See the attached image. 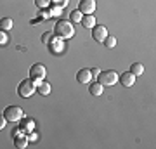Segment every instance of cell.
Instances as JSON below:
<instances>
[{
	"instance_id": "1",
	"label": "cell",
	"mask_w": 156,
	"mask_h": 149,
	"mask_svg": "<svg viewBox=\"0 0 156 149\" xmlns=\"http://www.w3.org/2000/svg\"><path fill=\"white\" fill-rule=\"evenodd\" d=\"M54 33H56L57 37H61V38H71L73 35H75V28H73V24L68 21V19H61V21L56 23Z\"/></svg>"
},
{
	"instance_id": "2",
	"label": "cell",
	"mask_w": 156,
	"mask_h": 149,
	"mask_svg": "<svg viewBox=\"0 0 156 149\" xmlns=\"http://www.w3.org/2000/svg\"><path fill=\"white\" fill-rule=\"evenodd\" d=\"M35 90H37V83H35L31 78H26V80H23V82L19 83L17 94H19V97H23V99H28V97H31V95L35 94Z\"/></svg>"
},
{
	"instance_id": "3",
	"label": "cell",
	"mask_w": 156,
	"mask_h": 149,
	"mask_svg": "<svg viewBox=\"0 0 156 149\" xmlns=\"http://www.w3.org/2000/svg\"><path fill=\"white\" fill-rule=\"evenodd\" d=\"M97 82L102 85V87H111L118 82V73L113 71V69H108V71H101L99 76H97Z\"/></svg>"
},
{
	"instance_id": "4",
	"label": "cell",
	"mask_w": 156,
	"mask_h": 149,
	"mask_svg": "<svg viewBox=\"0 0 156 149\" xmlns=\"http://www.w3.org/2000/svg\"><path fill=\"white\" fill-rule=\"evenodd\" d=\"M4 118H5V122L16 123L23 118V109L19 106H9V108H5V111H4Z\"/></svg>"
},
{
	"instance_id": "5",
	"label": "cell",
	"mask_w": 156,
	"mask_h": 149,
	"mask_svg": "<svg viewBox=\"0 0 156 149\" xmlns=\"http://www.w3.org/2000/svg\"><path fill=\"white\" fill-rule=\"evenodd\" d=\"M45 66L44 64H33V66H31V69H30V78H31V80H33V82H42V80H44L45 78Z\"/></svg>"
},
{
	"instance_id": "6",
	"label": "cell",
	"mask_w": 156,
	"mask_h": 149,
	"mask_svg": "<svg viewBox=\"0 0 156 149\" xmlns=\"http://www.w3.org/2000/svg\"><path fill=\"white\" fill-rule=\"evenodd\" d=\"M47 45H49V50L52 54H61L62 50H64V38H61V37H52Z\"/></svg>"
},
{
	"instance_id": "7",
	"label": "cell",
	"mask_w": 156,
	"mask_h": 149,
	"mask_svg": "<svg viewBox=\"0 0 156 149\" xmlns=\"http://www.w3.org/2000/svg\"><path fill=\"white\" fill-rule=\"evenodd\" d=\"M108 37V28L102 26V24H95L94 28H92V38L95 40V42H104Z\"/></svg>"
},
{
	"instance_id": "8",
	"label": "cell",
	"mask_w": 156,
	"mask_h": 149,
	"mask_svg": "<svg viewBox=\"0 0 156 149\" xmlns=\"http://www.w3.org/2000/svg\"><path fill=\"white\" fill-rule=\"evenodd\" d=\"M95 0H80V5H78V11L82 14H94L95 11Z\"/></svg>"
},
{
	"instance_id": "9",
	"label": "cell",
	"mask_w": 156,
	"mask_h": 149,
	"mask_svg": "<svg viewBox=\"0 0 156 149\" xmlns=\"http://www.w3.org/2000/svg\"><path fill=\"white\" fill-rule=\"evenodd\" d=\"M118 80H120V83H122L123 87H132V85L135 83V75H132L130 71H127V73H123V75H120Z\"/></svg>"
},
{
	"instance_id": "10",
	"label": "cell",
	"mask_w": 156,
	"mask_h": 149,
	"mask_svg": "<svg viewBox=\"0 0 156 149\" xmlns=\"http://www.w3.org/2000/svg\"><path fill=\"white\" fill-rule=\"evenodd\" d=\"M76 80H78V83H90L92 82V73H90V69H80L76 73Z\"/></svg>"
},
{
	"instance_id": "11",
	"label": "cell",
	"mask_w": 156,
	"mask_h": 149,
	"mask_svg": "<svg viewBox=\"0 0 156 149\" xmlns=\"http://www.w3.org/2000/svg\"><path fill=\"white\" fill-rule=\"evenodd\" d=\"M37 92H38L40 95H49L50 94V83L49 82H38L37 83Z\"/></svg>"
},
{
	"instance_id": "12",
	"label": "cell",
	"mask_w": 156,
	"mask_h": 149,
	"mask_svg": "<svg viewBox=\"0 0 156 149\" xmlns=\"http://www.w3.org/2000/svg\"><path fill=\"white\" fill-rule=\"evenodd\" d=\"M102 90H104V87H102L97 80H95L94 83H90V87H89V92L94 95V97H99V95L102 94Z\"/></svg>"
},
{
	"instance_id": "13",
	"label": "cell",
	"mask_w": 156,
	"mask_h": 149,
	"mask_svg": "<svg viewBox=\"0 0 156 149\" xmlns=\"http://www.w3.org/2000/svg\"><path fill=\"white\" fill-rule=\"evenodd\" d=\"M80 23L83 24V28H90V30H92V28L95 26V17L92 16V14H85Z\"/></svg>"
},
{
	"instance_id": "14",
	"label": "cell",
	"mask_w": 156,
	"mask_h": 149,
	"mask_svg": "<svg viewBox=\"0 0 156 149\" xmlns=\"http://www.w3.org/2000/svg\"><path fill=\"white\" fill-rule=\"evenodd\" d=\"M19 127L23 128V132L24 133H28V132H31V130H35V122L31 120V118H26V120H23L21 122Z\"/></svg>"
},
{
	"instance_id": "15",
	"label": "cell",
	"mask_w": 156,
	"mask_h": 149,
	"mask_svg": "<svg viewBox=\"0 0 156 149\" xmlns=\"http://www.w3.org/2000/svg\"><path fill=\"white\" fill-rule=\"evenodd\" d=\"M14 146L17 149H24L28 146V137L26 135H17V137H14Z\"/></svg>"
},
{
	"instance_id": "16",
	"label": "cell",
	"mask_w": 156,
	"mask_h": 149,
	"mask_svg": "<svg viewBox=\"0 0 156 149\" xmlns=\"http://www.w3.org/2000/svg\"><path fill=\"white\" fill-rule=\"evenodd\" d=\"M130 73L135 75V76H140V75L144 73V66H142L140 62H134V64L130 66Z\"/></svg>"
},
{
	"instance_id": "17",
	"label": "cell",
	"mask_w": 156,
	"mask_h": 149,
	"mask_svg": "<svg viewBox=\"0 0 156 149\" xmlns=\"http://www.w3.org/2000/svg\"><path fill=\"white\" fill-rule=\"evenodd\" d=\"M12 26H14V23H12L11 17H4V19H0V28H2L4 31H9V30H12Z\"/></svg>"
},
{
	"instance_id": "18",
	"label": "cell",
	"mask_w": 156,
	"mask_h": 149,
	"mask_svg": "<svg viewBox=\"0 0 156 149\" xmlns=\"http://www.w3.org/2000/svg\"><path fill=\"white\" fill-rule=\"evenodd\" d=\"M82 17H83V14H82V12L78 11H73L71 14H69V19H71V23H80L82 21Z\"/></svg>"
},
{
	"instance_id": "19",
	"label": "cell",
	"mask_w": 156,
	"mask_h": 149,
	"mask_svg": "<svg viewBox=\"0 0 156 149\" xmlns=\"http://www.w3.org/2000/svg\"><path fill=\"white\" fill-rule=\"evenodd\" d=\"M102 44L106 45L108 49H113V47L116 45V38H115V37H106V40H104Z\"/></svg>"
},
{
	"instance_id": "20",
	"label": "cell",
	"mask_w": 156,
	"mask_h": 149,
	"mask_svg": "<svg viewBox=\"0 0 156 149\" xmlns=\"http://www.w3.org/2000/svg\"><path fill=\"white\" fill-rule=\"evenodd\" d=\"M35 4L38 9H47L50 5V0H35Z\"/></svg>"
},
{
	"instance_id": "21",
	"label": "cell",
	"mask_w": 156,
	"mask_h": 149,
	"mask_svg": "<svg viewBox=\"0 0 156 149\" xmlns=\"http://www.w3.org/2000/svg\"><path fill=\"white\" fill-rule=\"evenodd\" d=\"M61 9L62 7H59V5H52L50 7V16H61Z\"/></svg>"
},
{
	"instance_id": "22",
	"label": "cell",
	"mask_w": 156,
	"mask_h": 149,
	"mask_svg": "<svg viewBox=\"0 0 156 149\" xmlns=\"http://www.w3.org/2000/svg\"><path fill=\"white\" fill-rule=\"evenodd\" d=\"M52 37H54V33H52V31H47V33L42 35V42H44V44H49Z\"/></svg>"
},
{
	"instance_id": "23",
	"label": "cell",
	"mask_w": 156,
	"mask_h": 149,
	"mask_svg": "<svg viewBox=\"0 0 156 149\" xmlns=\"http://www.w3.org/2000/svg\"><path fill=\"white\" fill-rule=\"evenodd\" d=\"M26 137H28V142H35V140H38V135H37V132H33V130H31V132H28V135H26Z\"/></svg>"
},
{
	"instance_id": "24",
	"label": "cell",
	"mask_w": 156,
	"mask_h": 149,
	"mask_svg": "<svg viewBox=\"0 0 156 149\" xmlns=\"http://www.w3.org/2000/svg\"><path fill=\"white\" fill-rule=\"evenodd\" d=\"M9 42V37H7L5 31H0V45H5Z\"/></svg>"
},
{
	"instance_id": "25",
	"label": "cell",
	"mask_w": 156,
	"mask_h": 149,
	"mask_svg": "<svg viewBox=\"0 0 156 149\" xmlns=\"http://www.w3.org/2000/svg\"><path fill=\"white\" fill-rule=\"evenodd\" d=\"M23 128L21 127H17V128H14V130H12V137H17V135H23Z\"/></svg>"
},
{
	"instance_id": "26",
	"label": "cell",
	"mask_w": 156,
	"mask_h": 149,
	"mask_svg": "<svg viewBox=\"0 0 156 149\" xmlns=\"http://www.w3.org/2000/svg\"><path fill=\"white\" fill-rule=\"evenodd\" d=\"M90 73H92V78H95V80H97V76H99L101 69H99V68H92V69H90Z\"/></svg>"
},
{
	"instance_id": "27",
	"label": "cell",
	"mask_w": 156,
	"mask_h": 149,
	"mask_svg": "<svg viewBox=\"0 0 156 149\" xmlns=\"http://www.w3.org/2000/svg\"><path fill=\"white\" fill-rule=\"evenodd\" d=\"M4 127H5V118H4V116H0V130H2Z\"/></svg>"
},
{
	"instance_id": "28",
	"label": "cell",
	"mask_w": 156,
	"mask_h": 149,
	"mask_svg": "<svg viewBox=\"0 0 156 149\" xmlns=\"http://www.w3.org/2000/svg\"><path fill=\"white\" fill-rule=\"evenodd\" d=\"M66 4H68V0H57V5L59 7H64Z\"/></svg>"
},
{
	"instance_id": "29",
	"label": "cell",
	"mask_w": 156,
	"mask_h": 149,
	"mask_svg": "<svg viewBox=\"0 0 156 149\" xmlns=\"http://www.w3.org/2000/svg\"><path fill=\"white\" fill-rule=\"evenodd\" d=\"M50 2H57V0H50Z\"/></svg>"
}]
</instances>
